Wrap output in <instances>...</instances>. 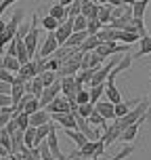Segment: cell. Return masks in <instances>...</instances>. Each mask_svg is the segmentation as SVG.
<instances>
[{
	"label": "cell",
	"instance_id": "obj_18",
	"mask_svg": "<svg viewBox=\"0 0 151 160\" xmlns=\"http://www.w3.org/2000/svg\"><path fill=\"white\" fill-rule=\"evenodd\" d=\"M88 38V34L86 32H73L72 36H69V40L65 42V47H69V48H80L82 47V42Z\"/></svg>",
	"mask_w": 151,
	"mask_h": 160
},
{
	"label": "cell",
	"instance_id": "obj_22",
	"mask_svg": "<svg viewBox=\"0 0 151 160\" xmlns=\"http://www.w3.org/2000/svg\"><path fill=\"white\" fill-rule=\"evenodd\" d=\"M65 135H67V139H72L73 143L78 145V150H82V148H84V145L88 143V139H86L84 135H82L80 131H69V128H67V131H65Z\"/></svg>",
	"mask_w": 151,
	"mask_h": 160
},
{
	"label": "cell",
	"instance_id": "obj_44",
	"mask_svg": "<svg viewBox=\"0 0 151 160\" xmlns=\"http://www.w3.org/2000/svg\"><path fill=\"white\" fill-rule=\"evenodd\" d=\"M0 95H11V84L0 80Z\"/></svg>",
	"mask_w": 151,
	"mask_h": 160
},
{
	"label": "cell",
	"instance_id": "obj_48",
	"mask_svg": "<svg viewBox=\"0 0 151 160\" xmlns=\"http://www.w3.org/2000/svg\"><path fill=\"white\" fill-rule=\"evenodd\" d=\"M4 28H7V21H2V19H0V34L4 32Z\"/></svg>",
	"mask_w": 151,
	"mask_h": 160
},
{
	"label": "cell",
	"instance_id": "obj_43",
	"mask_svg": "<svg viewBox=\"0 0 151 160\" xmlns=\"http://www.w3.org/2000/svg\"><path fill=\"white\" fill-rule=\"evenodd\" d=\"M15 2H19V0H2V2H0V15H2L11 4H15Z\"/></svg>",
	"mask_w": 151,
	"mask_h": 160
},
{
	"label": "cell",
	"instance_id": "obj_17",
	"mask_svg": "<svg viewBox=\"0 0 151 160\" xmlns=\"http://www.w3.org/2000/svg\"><path fill=\"white\" fill-rule=\"evenodd\" d=\"M151 0H136L132 4V19H145V11L149 7Z\"/></svg>",
	"mask_w": 151,
	"mask_h": 160
},
{
	"label": "cell",
	"instance_id": "obj_42",
	"mask_svg": "<svg viewBox=\"0 0 151 160\" xmlns=\"http://www.w3.org/2000/svg\"><path fill=\"white\" fill-rule=\"evenodd\" d=\"M4 108H13L11 95H0V110H4Z\"/></svg>",
	"mask_w": 151,
	"mask_h": 160
},
{
	"label": "cell",
	"instance_id": "obj_5",
	"mask_svg": "<svg viewBox=\"0 0 151 160\" xmlns=\"http://www.w3.org/2000/svg\"><path fill=\"white\" fill-rule=\"evenodd\" d=\"M44 110L48 114H72V105H69V101L65 97H55Z\"/></svg>",
	"mask_w": 151,
	"mask_h": 160
},
{
	"label": "cell",
	"instance_id": "obj_24",
	"mask_svg": "<svg viewBox=\"0 0 151 160\" xmlns=\"http://www.w3.org/2000/svg\"><path fill=\"white\" fill-rule=\"evenodd\" d=\"M53 127H55V122L50 120L48 124H44V127H38L36 128V143H42V141H46V137H48V133L53 131Z\"/></svg>",
	"mask_w": 151,
	"mask_h": 160
},
{
	"label": "cell",
	"instance_id": "obj_26",
	"mask_svg": "<svg viewBox=\"0 0 151 160\" xmlns=\"http://www.w3.org/2000/svg\"><path fill=\"white\" fill-rule=\"evenodd\" d=\"M23 145L25 150H34V148H38V143H36V128H27L23 133Z\"/></svg>",
	"mask_w": 151,
	"mask_h": 160
},
{
	"label": "cell",
	"instance_id": "obj_9",
	"mask_svg": "<svg viewBox=\"0 0 151 160\" xmlns=\"http://www.w3.org/2000/svg\"><path fill=\"white\" fill-rule=\"evenodd\" d=\"M50 120L59 124V127H63L65 131L69 128V131H76V118H73V114H50Z\"/></svg>",
	"mask_w": 151,
	"mask_h": 160
},
{
	"label": "cell",
	"instance_id": "obj_8",
	"mask_svg": "<svg viewBox=\"0 0 151 160\" xmlns=\"http://www.w3.org/2000/svg\"><path fill=\"white\" fill-rule=\"evenodd\" d=\"M57 48H59V42H57V38H55V32H48L46 40L42 42V47H40V51H38V55L40 57H50Z\"/></svg>",
	"mask_w": 151,
	"mask_h": 160
},
{
	"label": "cell",
	"instance_id": "obj_3",
	"mask_svg": "<svg viewBox=\"0 0 151 160\" xmlns=\"http://www.w3.org/2000/svg\"><path fill=\"white\" fill-rule=\"evenodd\" d=\"M128 44H116V42H107V44H99V47L95 48V53L101 59H107L109 55H120V53H126L128 51Z\"/></svg>",
	"mask_w": 151,
	"mask_h": 160
},
{
	"label": "cell",
	"instance_id": "obj_6",
	"mask_svg": "<svg viewBox=\"0 0 151 160\" xmlns=\"http://www.w3.org/2000/svg\"><path fill=\"white\" fill-rule=\"evenodd\" d=\"M72 25H73V19H69V17H67V21H65V23H61L55 30V38H57V42H59V47H65V42H67V40H69V36L73 34Z\"/></svg>",
	"mask_w": 151,
	"mask_h": 160
},
{
	"label": "cell",
	"instance_id": "obj_14",
	"mask_svg": "<svg viewBox=\"0 0 151 160\" xmlns=\"http://www.w3.org/2000/svg\"><path fill=\"white\" fill-rule=\"evenodd\" d=\"M143 122H145V118L139 120V122H134V124H130L128 128H124V131H122V135H120V139H122V141H126V143L134 141L136 135H139V128H141V124H143Z\"/></svg>",
	"mask_w": 151,
	"mask_h": 160
},
{
	"label": "cell",
	"instance_id": "obj_21",
	"mask_svg": "<svg viewBox=\"0 0 151 160\" xmlns=\"http://www.w3.org/2000/svg\"><path fill=\"white\" fill-rule=\"evenodd\" d=\"M124 42V44H132V42H139L141 40V36L139 34H130V32H124V30H120V32H116V42Z\"/></svg>",
	"mask_w": 151,
	"mask_h": 160
},
{
	"label": "cell",
	"instance_id": "obj_38",
	"mask_svg": "<svg viewBox=\"0 0 151 160\" xmlns=\"http://www.w3.org/2000/svg\"><path fill=\"white\" fill-rule=\"evenodd\" d=\"M40 110V103H38V99L36 97H32L27 103H25V108H23V114H27V116H32L34 112H38Z\"/></svg>",
	"mask_w": 151,
	"mask_h": 160
},
{
	"label": "cell",
	"instance_id": "obj_11",
	"mask_svg": "<svg viewBox=\"0 0 151 160\" xmlns=\"http://www.w3.org/2000/svg\"><path fill=\"white\" fill-rule=\"evenodd\" d=\"M99 7H101V4H97L92 0H82V13H80V15L86 17L88 21H90V19H97V17H99Z\"/></svg>",
	"mask_w": 151,
	"mask_h": 160
},
{
	"label": "cell",
	"instance_id": "obj_31",
	"mask_svg": "<svg viewBox=\"0 0 151 160\" xmlns=\"http://www.w3.org/2000/svg\"><path fill=\"white\" fill-rule=\"evenodd\" d=\"M0 145H2L8 154H13V139H11V135H8L4 128H0Z\"/></svg>",
	"mask_w": 151,
	"mask_h": 160
},
{
	"label": "cell",
	"instance_id": "obj_27",
	"mask_svg": "<svg viewBox=\"0 0 151 160\" xmlns=\"http://www.w3.org/2000/svg\"><path fill=\"white\" fill-rule=\"evenodd\" d=\"M97 141H99V139H97ZM97 141H88L86 145H84V148H82V150H78V156L82 160L84 158H95V152H97Z\"/></svg>",
	"mask_w": 151,
	"mask_h": 160
},
{
	"label": "cell",
	"instance_id": "obj_7",
	"mask_svg": "<svg viewBox=\"0 0 151 160\" xmlns=\"http://www.w3.org/2000/svg\"><path fill=\"white\" fill-rule=\"evenodd\" d=\"M57 128H59V127H53V131L48 133V137H46V145H48V150H50V154H53V160H67L63 154H61V150H59Z\"/></svg>",
	"mask_w": 151,
	"mask_h": 160
},
{
	"label": "cell",
	"instance_id": "obj_41",
	"mask_svg": "<svg viewBox=\"0 0 151 160\" xmlns=\"http://www.w3.org/2000/svg\"><path fill=\"white\" fill-rule=\"evenodd\" d=\"M132 152H134V148H132V145H128V148H124V150H120V154H116L111 160H124V158H128Z\"/></svg>",
	"mask_w": 151,
	"mask_h": 160
},
{
	"label": "cell",
	"instance_id": "obj_20",
	"mask_svg": "<svg viewBox=\"0 0 151 160\" xmlns=\"http://www.w3.org/2000/svg\"><path fill=\"white\" fill-rule=\"evenodd\" d=\"M2 68L7 70V72H11V74H17L19 72V68H21V63L17 61V57H13V55H4L2 57Z\"/></svg>",
	"mask_w": 151,
	"mask_h": 160
},
{
	"label": "cell",
	"instance_id": "obj_40",
	"mask_svg": "<svg viewBox=\"0 0 151 160\" xmlns=\"http://www.w3.org/2000/svg\"><path fill=\"white\" fill-rule=\"evenodd\" d=\"M95 112V105L92 103H84V105H78V114L82 116V118H86L88 120V116Z\"/></svg>",
	"mask_w": 151,
	"mask_h": 160
},
{
	"label": "cell",
	"instance_id": "obj_45",
	"mask_svg": "<svg viewBox=\"0 0 151 160\" xmlns=\"http://www.w3.org/2000/svg\"><path fill=\"white\" fill-rule=\"evenodd\" d=\"M72 2H73V0H59V4H61V7H65V8L69 7V4H72Z\"/></svg>",
	"mask_w": 151,
	"mask_h": 160
},
{
	"label": "cell",
	"instance_id": "obj_34",
	"mask_svg": "<svg viewBox=\"0 0 151 160\" xmlns=\"http://www.w3.org/2000/svg\"><path fill=\"white\" fill-rule=\"evenodd\" d=\"M76 103H78V105L90 103V93H88V88H86V87L78 88V93H76Z\"/></svg>",
	"mask_w": 151,
	"mask_h": 160
},
{
	"label": "cell",
	"instance_id": "obj_13",
	"mask_svg": "<svg viewBox=\"0 0 151 160\" xmlns=\"http://www.w3.org/2000/svg\"><path fill=\"white\" fill-rule=\"evenodd\" d=\"M42 91H44V84H42V80H40V76L32 78L30 82H25V93H30V95H32V97H36V99H40V95H42Z\"/></svg>",
	"mask_w": 151,
	"mask_h": 160
},
{
	"label": "cell",
	"instance_id": "obj_1",
	"mask_svg": "<svg viewBox=\"0 0 151 160\" xmlns=\"http://www.w3.org/2000/svg\"><path fill=\"white\" fill-rule=\"evenodd\" d=\"M23 21V11L21 8H17L13 17H11V21H7V28H4V32L0 34V51L4 47H8V42H13V38L17 36V30H19V25Z\"/></svg>",
	"mask_w": 151,
	"mask_h": 160
},
{
	"label": "cell",
	"instance_id": "obj_2",
	"mask_svg": "<svg viewBox=\"0 0 151 160\" xmlns=\"http://www.w3.org/2000/svg\"><path fill=\"white\" fill-rule=\"evenodd\" d=\"M38 38H40V30L36 28V17H34V21H32V25H30V32H27V36L23 38V44H25V48H27V55L32 57H36V48H38Z\"/></svg>",
	"mask_w": 151,
	"mask_h": 160
},
{
	"label": "cell",
	"instance_id": "obj_37",
	"mask_svg": "<svg viewBox=\"0 0 151 160\" xmlns=\"http://www.w3.org/2000/svg\"><path fill=\"white\" fill-rule=\"evenodd\" d=\"M101 28H103V25H101L99 19H90L88 25H86V34H88V36H97V34L101 32Z\"/></svg>",
	"mask_w": 151,
	"mask_h": 160
},
{
	"label": "cell",
	"instance_id": "obj_25",
	"mask_svg": "<svg viewBox=\"0 0 151 160\" xmlns=\"http://www.w3.org/2000/svg\"><path fill=\"white\" fill-rule=\"evenodd\" d=\"M111 11L113 7H109V4H101L99 7V21H101V25H109V21H111Z\"/></svg>",
	"mask_w": 151,
	"mask_h": 160
},
{
	"label": "cell",
	"instance_id": "obj_15",
	"mask_svg": "<svg viewBox=\"0 0 151 160\" xmlns=\"http://www.w3.org/2000/svg\"><path fill=\"white\" fill-rule=\"evenodd\" d=\"M25 95V82H21V80H17L11 84V99H13V108H15L19 101H21V97Z\"/></svg>",
	"mask_w": 151,
	"mask_h": 160
},
{
	"label": "cell",
	"instance_id": "obj_33",
	"mask_svg": "<svg viewBox=\"0 0 151 160\" xmlns=\"http://www.w3.org/2000/svg\"><path fill=\"white\" fill-rule=\"evenodd\" d=\"M40 25H42V28H44V30H46V32H55L57 28H59V21H57V19H53V17L50 15H46V17H42V21H40Z\"/></svg>",
	"mask_w": 151,
	"mask_h": 160
},
{
	"label": "cell",
	"instance_id": "obj_30",
	"mask_svg": "<svg viewBox=\"0 0 151 160\" xmlns=\"http://www.w3.org/2000/svg\"><path fill=\"white\" fill-rule=\"evenodd\" d=\"M40 80H42V84H44V87H50V84H55L57 80H59V76H57V72L44 70V72L40 74Z\"/></svg>",
	"mask_w": 151,
	"mask_h": 160
},
{
	"label": "cell",
	"instance_id": "obj_52",
	"mask_svg": "<svg viewBox=\"0 0 151 160\" xmlns=\"http://www.w3.org/2000/svg\"><path fill=\"white\" fill-rule=\"evenodd\" d=\"M149 76H151V72H149Z\"/></svg>",
	"mask_w": 151,
	"mask_h": 160
},
{
	"label": "cell",
	"instance_id": "obj_29",
	"mask_svg": "<svg viewBox=\"0 0 151 160\" xmlns=\"http://www.w3.org/2000/svg\"><path fill=\"white\" fill-rule=\"evenodd\" d=\"M88 93H90V103H92V105L99 103V101H101V97H103V93H105V84L90 87V88H88Z\"/></svg>",
	"mask_w": 151,
	"mask_h": 160
},
{
	"label": "cell",
	"instance_id": "obj_32",
	"mask_svg": "<svg viewBox=\"0 0 151 160\" xmlns=\"http://www.w3.org/2000/svg\"><path fill=\"white\" fill-rule=\"evenodd\" d=\"M13 116H15V110L13 108H4V110H0V128H4L13 120Z\"/></svg>",
	"mask_w": 151,
	"mask_h": 160
},
{
	"label": "cell",
	"instance_id": "obj_50",
	"mask_svg": "<svg viewBox=\"0 0 151 160\" xmlns=\"http://www.w3.org/2000/svg\"><path fill=\"white\" fill-rule=\"evenodd\" d=\"M2 63H4V61H2V55H0V68H2Z\"/></svg>",
	"mask_w": 151,
	"mask_h": 160
},
{
	"label": "cell",
	"instance_id": "obj_47",
	"mask_svg": "<svg viewBox=\"0 0 151 160\" xmlns=\"http://www.w3.org/2000/svg\"><path fill=\"white\" fill-rule=\"evenodd\" d=\"M136 0H122V4H126V7H132Z\"/></svg>",
	"mask_w": 151,
	"mask_h": 160
},
{
	"label": "cell",
	"instance_id": "obj_10",
	"mask_svg": "<svg viewBox=\"0 0 151 160\" xmlns=\"http://www.w3.org/2000/svg\"><path fill=\"white\" fill-rule=\"evenodd\" d=\"M95 110L101 116H103V120H116V112H113V103L111 101H107V99H101L99 103H95Z\"/></svg>",
	"mask_w": 151,
	"mask_h": 160
},
{
	"label": "cell",
	"instance_id": "obj_36",
	"mask_svg": "<svg viewBox=\"0 0 151 160\" xmlns=\"http://www.w3.org/2000/svg\"><path fill=\"white\" fill-rule=\"evenodd\" d=\"M86 25H88V19H86V17H82V15H78L76 19H73L72 30H73V32H86Z\"/></svg>",
	"mask_w": 151,
	"mask_h": 160
},
{
	"label": "cell",
	"instance_id": "obj_39",
	"mask_svg": "<svg viewBox=\"0 0 151 160\" xmlns=\"http://www.w3.org/2000/svg\"><path fill=\"white\" fill-rule=\"evenodd\" d=\"M88 124H90V127H105V120H103V116L95 110V112L88 116Z\"/></svg>",
	"mask_w": 151,
	"mask_h": 160
},
{
	"label": "cell",
	"instance_id": "obj_35",
	"mask_svg": "<svg viewBox=\"0 0 151 160\" xmlns=\"http://www.w3.org/2000/svg\"><path fill=\"white\" fill-rule=\"evenodd\" d=\"M80 13H82V0H73L72 4L67 7V17L69 19H76Z\"/></svg>",
	"mask_w": 151,
	"mask_h": 160
},
{
	"label": "cell",
	"instance_id": "obj_4",
	"mask_svg": "<svg viewBox=\"0 0 151 160\" xmlns=\"http://www.w3.org/2000/svg\"><path fill=\"white\" fill-rule=\"evenodd\" d=\"M59 93H61V78L57 80L55 84H50V87H44V91H42V95H40L38 103H40V110H44L55 97H59Z\"/></svg>",
	"mask_w": 151,
	"mask_h": 160
},
{
	"label": "cell",
	"instance_id": "obj_28",
	"mask_svg": "<svg viewBox=\"0 0 151 160\" xmlns=\"http://www.w3.org/2000/svg\"><path fill=\"white\" fill-rule=\"evenodd\" d=\"M13 118H15V122H17V128H19V131H27V128H30V116H27V114H23V112H17L15 116H13Z\"/></svg>",
	"mask_w": 151,
	"mask_h": 160
},
{
	"label": "cell",
	"instance_id": "obj_16",
	"mask_svg": "<svg viewBox=\"0 0 151 160\" xmlns=\"http://www.w3.org/2000/svg\"><path fill=\"white\" fill-rule=\"evenodd\" d=\"M48 15L53 17V19H57L59 23H65V21H67V8L61 7V4L57 2V4H53V7L48 8Z\"/></svg>",
	"mask_w": 151,
	"mask_h": 160
},
{
	"label": "cell",
	"instance_id": "obj_23",
	"mask_svg": "<svg viewBox=\"0 0 151 160\" xmlns=\"http://www.w3.org/2000/svg\"><path fill=\"white\" fill-rule=\"evenodd\" d=\"M151 53V36L147 34V36H143V38L139 40V51H136L134 57H145Z\"/></svg>",
	"mask_w": 151,
	"mask_h": 160
},
{
	"label": "cell",
	"instance_id": "obj_49",
	"mask_svg": "<svg viewBox=\"0 0 151 160\" xmlns=\"http://www.w3.org/2000/svg\"><path fill=\"white\" fill-rule=\"evenodd\" d=\"M147 118H151V105H149V110H147V114H145V120Z\"/></svg>",
	"mask_w": 151,
	"mask_h": 160
},
{
	"label": "cell",
	"instance_id": "obj_12",
	"mask_svg": "<svg viewBox=\"0 0 151 160\" xmlns=\"http://www.w3.org/2000/svg\"><path fill=\"white\" fill-rule=\"evenodd\" d=\"M48 122H50V114H48L46 110H38V112H34L32 116H30V127L32 128L44 127V124H48Z\"/></svg>",
	"mask_w": 151,
	"mask_h": 160
},
{
	"label": "cell",
	"instance_id": "obj_19",
	"mask_svg": "<svg viewBox=\"0 0 151 160\" xmlns=\"http://www.w3.org/2000/svg\"><path fill=\"white\" fill-rule=\"evenodd\" d=\"M139 101H120V103L113 105V112H116V120L122 118V116H126L128 112H130V108L132 105H136Z\"/></svg>",
	"mask_w": 151,
	"mask_h": 160
},
{
	"label": "cell",
	"instance_id": "obj_51",
	"mask_svg": "<svg viewBox=\"0 0 151 160\" xmlns=\"http://www.w3.org/2000/svg\"><path fill=\"white\" fill-rule=\"evenodd\" d=\"M0 160H7V158H0Z\"/></svg>",
	"mask_w": 151,
	"mask_h": 160
},
{
	"label": "cell",
	"instance_id": "obj_46",
	"mask_svg": "<svg viewBox=\"0 0 151 160\" xmlns=\"http://www.w3.org/2000/svg\"><path fill=\"white\" fill-rule=\"evenodd\" d=\"M67 160H82V158H80V156H78V152H73L72 156H67Z\"/></svg>",
	"mask_w": 151,
	"mask_h": 160
}]
</instances>
